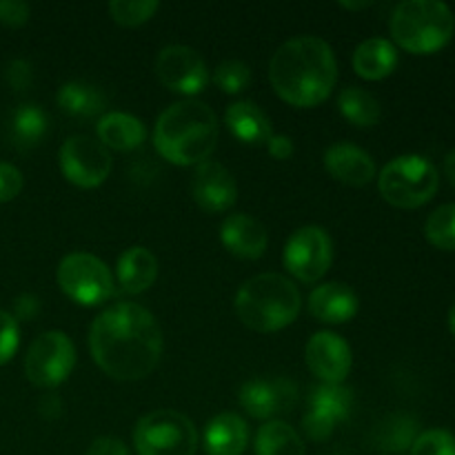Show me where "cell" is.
I'll use <instances>...</instances> for the list:
<instances>
[{
  "label": "cell",
  "instance_id": "43",
  "mask_svg": "<svg viewBox=\"0 0 455 455\" xmlns=\"http://www.w3.org/2000/svg\"><path fill=\"white\" fill-rule=\"evenodd\" d=\"M342 9H349V12H360V9L371 7V0H364V3H340Z\"/></svg>",
  "mask_w": 455,
  "mask_h": 455
},
{
  "label": "cell",
  "instance_id": "34",
  "mask_svg": "<svg viewBox=\"0 0 455 455\" xmlns=\"http://www.w3.org/2000/svg\"><path fill=\"white\" fill-rule=\"evenodd\" d=\"M20 345V329L16 318L7 311H0V367L13 358Z\"/></svg>",
  "mask_w": 455,
  "mask_h": 455
},
{
  "label": "cell",
  "instance_id": "40",
  "mask_svg": "<svg viewBox=\"0 0 455 455\" xmlns=\"http://www.w3.org/2000/svg\"><path fill=\"white\" fill-rule=\"evenodd\" d=\"M267 151H269L271 158L289 160L296 154V145H293L291 138L284 136V133H274V136L267 140Z\"/></svg>",
  "mask_w": 455,
  "mask_h": 455
},
{
  "label": "cell",
  "instance_id": "39",
  "mask_svg": "<svg viewBox=\"0 0 455 455\" xmlns=\"http://www.w3.org/2000/svg\"><path fill=\"white\" fill-rule=\"evenodd\" d=\"M84 455H129V449L123 440L111 438V435H102V438H96L89 444Z\"/></svg>",
  "mask_w": 455,
  "mask_h": 455
},
{
  "label": "cell",
  "instance_id": "20",
  "mask_svg": "<svg viewBox=\"0 0 455 455\" xmlns=\"http://www.w3.org/2000/svg\"><path fill=\"white\" fill-rule=\"evenodd\" d=\"M158 278V260L142 244L124 249L116 262V284L127 296H138L147 291Z\"/></svg>",
  "mask_w": 455,
  "mask_h": 455
},
{
  "label": "cell",
  "instance_id": "26",
  "mask_svg": "<svg viewBox=\"0 0 455 455\" xmlns=\"http://www.w3.org/2000/svg\"><path fill=\"white\" fill-rule=\"evenodd\" d=\"M58 107L74 118H96L105 111L107 98L100 87L84 80H71L58 89Z\"/></svg>",
  "mask_w": 455,
  "mask_h": 455
},
{
  "label": "cell",
  "instance_id": "42",
  "mask_svg": "<svg viewBox=\"0 0 455 455\" xmlns=\"http://www.w3.org/2000/svg\"><path fill=\"white\" fill-rule=\"evenodd\" d=\"M444 173H447L449 180H451V185L455 187V149L444 158Z\"/></svg>",
  "mask_w": 455,
  "mask_h": 455
},
{
  "label": "cell",
  "instance_id": "38",
  "mask_svg": "<svg viewBox=\"0 0 455 455\" xmlns=\"http://www.w3.org/2000/svg\"><path fill=\"white\" fill-rule=\"evenodd\" d=\"M40 314V298L34 293H20V296L13 300V318L16 323H31V320L38 318Z\"/></svg>",
  "mask_w": 455,
  "mask_h": 455
},
{
  "label": "cell",
  "instance_id": "44",
  "mask_svg": "<svg viewBox=\"0 0 455 455\" xmlns=\"http://www.w3.org/2000/svg\"><path fill=\"white\" fill-rule=\"evenodd\" d=\"M449 327H451V331H453V336H455V302H453L451 311H449Z\"/></svg>",
  "mask_w": 455,
  "mask_h": 455
},
{
  "label": "cell",
  "instance_id": "23",
  "mask_svg": "<svg viewBox=\"0 0 455 455\" xmlns=\"http://www.w3.org/2000/svg\"><path fill=\"white\" fill-rule=\"evenodd\" d=\"M249 443L247 422L238 413H218L204 429V451L209 455H243Z\"/></svg>",
  "mask_w": 455,
  "mask_h": 455
},
{
  "label": "cell",
  "instance_id": "4",
  "mask_svg": "<svg viewBox=\"0 0 455 455\" xmlns=\"http://www.w3.org/2000/svg\"><path fill=\"white\" fill-rule=\"evenodd\" d=\"M302 307L300 291L280 274H260L235 293V314L240 323L258 333H274L289 327Z\"/></svg>",
  "mask_w": 455,
  "mask_h": 455
},
{
  "label": "cell",
  "instance_id": "15",
  "mask_svg": "<svg viewBox=\"0 0 455 455\" xmlns=\"http://www.w3.org/2000/svg\"><path fill=\"white\" fill-rule=\"evenodd\" d=\"M191 196L203 212L222 213L234 207L238 187L229 169L213 160H204L196 167L191 178Z\"/></svg>",
  "mask_w": 455,
  "mask_h": 455
},
{
  "label": "cell",
  "instance_id": "22",
  "mask_svg": "<svg viewBox=\"0 0 455 455\" xmlns=\"http://www.w3.org/2000/svg\"><path fill=\"white\" fill-rule=\"evenodd\" d=\"M225 124L235 140L244 145H267L271 132L269 116L253 100H238L225 111Z\"/></svg>",
  "mask_w": 455,
  "mask_h": 455
},
{
  "label": "cell",
  "instance_id": "1",
  "mask_svg": "<svg viewBox=\"0 0 455 455\" xmlns=\"http://www.w3.org/2000/svg\"><path fill=\"white\" fill-rule=\"evenodd\" d=\"M92 358L109 378L136 382L149 376L163 355V331L145 307L116 302L89 329Z\"/></svg>",
  "mask_w": 455,
  "mask_h": 455
},
{
  "label": "cell",
  "instance_id": "2",
  "mask_svg": "<svg viewBox=\"0 0 455 455\" xmlns=\"http://www.w3.org/2000/svg\"><path fill=\"white\" fill-rule=\"evenodd\" d=\"M274 92L293 107L320 105L331 96L338 80V62L327 40L298 36L280 44L269 62Z\"/></svg>",
  "mask_w": 455,
  "mask_h": 455
},
{
  "label": "cell",
  "instance_id": "6",
  "mask_svg": "<svg viewBox=\"0 0 455 455\" xmlns=\"http://www.w3.org/2000/svg\"><path fill=\"white\" fill-rule=\"evenodd\" d=\"M438 169L429 158L418 154L398 156L382 167L378 189L389 204L400 209H416L429 203L438 191Z\"/></svg>",
  "mask_w": 455,
  "mask_h": 455
},
{
  "label": "cell",
  "instance_id": "8",
  "mask_svg": "<svg viewBox=\"0 0 455 455\" xmlns=\"http://www.w3.org/2000/svg\"><path fill=\"white\" fill-rule=\"evenodd\" d=\"M58 287L76 305L98 307L114 296L116 280L100 258L76 251L58 265Z\"/></svg>",
  "mask_w": 455,
  "mask_h": 455
},
{
  "label": "cell",
  "instance_id": "25",
  "mask_svg": "<svg viewBox=\"0 0 455 455\" xmlns=\"http://www.w3.org/2000/svg\"><path fill=\"white\" fill-rule=\"evenodd\" d=\"M49 132V118L43 107L34 102L16 107L9 118V138L12 145L20 151L36 149L44 140Z\"/></svg>",
  "mask_w": 455,
  "mask_h": 455
},
{
  "label": "cell",
  "instance_id": "32",
  "mask_svg": "<svg viewBox=\"0 0 455 455\" xmlns=\"http://www.w3.org/2000/svg\"><path fill=\"white\" fill-rule=\"evenodd\" d=\"M213 83H216V87L220 92L234 96V93H240L243 89L249 87V83H251V69L243 60H225L213 71Z\"/></svg>",
  "mask_w": 455,
  "mask_h": 455
},
{
  "label": "cell",
  "instance_id": "3",
  "mask_svg": "<svg viewBox=\"0 0 455 455\" xmlns=\"http://www.w3.org/2000/svg\"><path fill=\"white\" fill-rule=\"evenodd\" d=\"M218 142V120L212 107L185 98L160 114L154 129V147L167 163L191 167L212 156Z\"/></svg>",
  "mask_w": 455,
  "mask_h": 455
},
{
  "label": "cell",
  "instance_id": "31",
  "mask_svg": "<svg viewBox=\"0 0 455 455\" xmlns=\"http://www.w3.org/2000/svg\"><path fill=\"white\" fill-rule=\"evenodd\" d=\"M158 7L156 0H114L109 3V13L118 25L140 27L158 12Z\"/></svg>",
  "mask_w": 455,
  "mask_h": 455
},
{
  "label": "cell",
  "instance_id": "28",
  "mask_svg": "<svg viewBox=\"0 0 455 455\" xmlns=\"http://www.w3.org/2000/svg\"><path fill=\"white\" fill-rule=\"evenodd\" d=\"M305 444L291 425L269 420L256 434V455H305Z\"/></svg>",
  "mask_w": 455,
  "mask_h": 455
},
{
  "label": "cell",
  "instance_id": "5",
  "mask_svg": "<svg viewBox=\"0 0 455 455\" xmlns=\"http://www.w3.org/2000/svg\"><path fill=\"white\" fill-rule=\"evenodd\" d=\"M391 36L395 44L411 53H431L451 40L455 18L440 0H404L391 13Z\"/></svg>",
  "mask_w": 455,
  "mask_h": 455
},
{
  "label": "cell",
  "instance_id": "10",
  "mask_svg": "<svg viewBox=\"0 0 455 455\" xmlns=\"http://www.w3.org/2000/svg\"><path fill=\"white\" fill-rule=\"evenodd\" d=\"M333 260L331 235L318 225L293 231L284 244V267L300 283H315L329 271Z\"/></svg>",
  "mask_w": 455,
  "mask_h": 455
},
{
  "label": "cell",
  "instance_id": "27",
  "mask_svg": "<svg viewBox=\"0 0 455 455\" xmlns=\"http://www.w3.org/2000/svg\"><path fill=\"white\" fill-rule=\"evenodd\" d=\"M418 438V420L407 413L385 418L373 431V447L385 453H404Z\"/></svg>",
  "mask_w": 455,
  "mask_h": 455
},
{
  "label": "cell",
  "instance_id": "21",
  "mask_svg": "<svg viewBox=\"0 0 455 455\" xmlns=\"http://www.w3.org/2000/svg\"><path fill=\"white\" fill-rule=\"evenodd\" d=\"M98 142L105 147L107 151H133L145 142L147 129L140 118L124 111H109L102 114L96 124Z\"/></svg>",
  "mask_w": 455,
  "mask_h": 455
},
{
  "label": "cell",
  "instance_id": "17",
  "mask_svg": "<svg viewBox=\"0 0 455 455\" xmlns=\"http://www.w3.org/2000/svg\"><path fill=\"white\" fill-rule=\"evenodd\" d=\"M324 169L333 180L349 187H364L376 178L371 156L351 142H336L324 151Z\"/></svg>",
  "mask_w": 455,
  "mask_h": 455
},
{
  "label": "cell",
  "instance_id": "7",
  "mask_svg": "<svg viewBox=\"0 0 455 455\" xmlns=\"http://www.w3.org/2000/svg\"><path fill=\"white\" fill-rule=\"evenodd\" d=\"M133 447L138 455H194L198 449V431L185 413L158 409L138 420Z\"/></svg>",
  "mask_w": 455,
  "mask_h": 455
},
{
  "label": "cell",
  "instance_id": "12",
  "mask_svg": "<svg viewBox=\"0 0 455 455\" xmlns=\"http://www.w3.org/2000/svg\"><path fill=\"white\" fill-rule=\"evenodd\" d=\"M154 71L156 78L169 92H176L187 98H194L209 83V69L203 56L185 44H167L164 49H160L154 62Z\"/></svg>",
  "mask_w": 455,
  "mask_h": 455
},
{
  "label": "cell",
  "instance_id": "16",
  "mask_svg": "<svg viewBox=\"0 0 455 455\" xmlns=\"http://www.w3.org/2000/svg\"><path fill=\"white\" fill-rule=\"evenodd\" d=\"M296 400V387L289 380H256L244 382L238 403L256 420H271L278 413L289 411Z\"/></svg>",
  "mask_w": 455,
  "mask_h": 455
},
{
  "label": "cell",
  "instance_id": "19",
  "mask_svg": "<svg viewBox=\"0 0 455 455\" xmlns=\"http://www.w3.org/2000/svg\"><path fill=\"white\" fill-rule=\"evenodd\" d=\"M309 314L318 323L345 324L358 314V296L345 283H324L309 293Z\"/></svg>",
  "mask_w": 455,
  "mask_h": 455
},
{
  "label": "cell",
  "instance_id": "9",
  "mask_svg": "<svg viewBox=\"0 0 455 455\" xmlns=\"http://www.w3.org/2000/svg\"><path fill=\"white\" fill-rule=\"evenodd\" d=\"M76 347L62 331H44L31 342L25 358V373L31 385L56 389L74 371Z\"/></svg>",
  "mask_w": 455,
  "mask_h": 455
},
{
  "label": "cell",
  "instance_id": "29",
  "mask_svg": "<svg viewBox=\"0 0 455 455\" xmlns=\"http://www.w3.org/2000/svg\"><path fill=\"white\" fill-rule=\"evenodd\" d=\"M338 109L355 127H373L382 116V107L371 92L363 87H347L338 96Z\"/></svg>",
  "mask_w": 455,
  "mask_h": 455
},
{
  "label": "cell",
  "instance_id": "37",
  "mask_svg": "<svg viewBox=\"0 0 455 455\" xmlns=\"http://www.w3.org/2000/svg\"><path fill=\"white\" fill-rule=\"evenodd\" d=\"M29 20V4L22 0H0V22L7 27H22Z\"/></svg>",
  "mask_w": 455,
  "mask_h": 455
},
{
  "label": "cell",
  "instance_id": "11",
  "mask_svg": "<svg viewBox=\"0 0 455 455\" xmlns=\"http://www.w3.org/2000/svg\"><path fill=\"white\" fill-rule=\"evenodd\" d=\"M60 172L71 185L80 189L100 187L111 173V156L96 138L71 136L58 151Z\"/></svg>",
  "mask_w": 455,
  "mask_h": 455
},
{
  "label": "cell",
  "instance_id": "33",
  "mask_svg": "<svg viewBox=\"0 0 455 455\" xmlns=\"http://www.w3.org/2000/svg\"><path fill=\"white\" fill-rule=\"evenodd\" d=\"M411 455H455V435L447 429H429L418 434L409 449Z\"/></svg>",
  "mask_w": 455,
  "mask_h": 455
},
{
  "label": "cell",
  "instance_id": "41",
  "mask_svg": "<svg viewBox=\"0 0 455 455\" xmlns=\"http://www.w3.org/2000/svg\"><path fill=\"white\" fill-rule=\"evenodd\" d=\"M38 409H40V416L47 418V420H53V418H58L62 413V400L58 398L53 391H49V394H44L43 398H40Z\"/></svg>",
  "mask_w": 455,
  "mask_h": 455
},
{
  "label": "cell",
  "instance_id": "18",
  "mask_svg": "<svg viewBox=\"0 0 455 455\" xmlns=\"http://www.w3.org/2000/svg\"><path fill=\"white\" fill-rule=\"evenodd\" d=\"M220 243L243 260H258L267 251V229L249 213H231L220 225Z\"/></svg>",
  "mask_w": 455,
  "mask_h": 455
},
{
  "label": "cell",
  "instance_id": "36",
  "mask_svg": "<svg viewBox=\"0 0 455 455\" xmlns=\"http://www.w3.org/2000/svg\"><path fill=\"white\" fill-rule=\"evenodd\" d=\"M22 191L20 169L9 163H0V203H9Z\"/></svg>",
  "mask_w": 455,
  "mask_h": 455
},
{
  "label": "cell",
  "instance_id": "13",
  "mask_svg": "<svg viewBox=\"0 0 455 455\" xmlns=\"http://www.w3.org/2000/svg\"><path fill=\"white\" fill-rule=\"evenodd\" d=\"M354 394L345 385H320L311 391L309 411L302 418V429L314 443H324L336 427L349 418Z\"/></svg>",
  "mask_w": 455,
  "mask_h": 455
},
{
  "label": "cell",
  "instance_id": "30",
  "mask_svg": "<svg viewBox=\"0 0 455 455\" xmlns=\"http://www.w3.org/2000/svg\"><path fill=\"white\" fill-rule=\"evenodd\" d=\"M425 235L434 247L455 251V203L440 204L425 222Z\"/></svg>",
  "mask_w": 455,
  "mask_h": 455
},
{
  "label": "cell",
  "instance_id": "14",
  "mask_svg": "<svg viewBox=\"0 0 455 455\" xmlns=\"http://www.w3.org/2000/svg\"><path fill=\"white\" fill-rule=\"evenodd\" d=\"M307 367L323 385H342L354 364L349 342L333 331H318L311 336L305 349Z\"/></svg>",
  "mask_w": 455,
  "mask_h": 455
},
{
  "label": "cell",
  "instance_id": "24",
  "mask_svg": "<svg viewBox=\"0 0 455 455\" xmlns=\"http://www.w3.org/2000/svg\"><path fill=\"white\" fill-rule=\"evenodd\" d=\"M398 65V52L387 38H369L354 52V71L364 80H382Z\"/></svg>",
  "mask_w": 455,
  "mask_h": 455
},
{
  "label": "cell",
  "instance_id": "35",
  "mask_svg": "<svg viewBox=\"0 0 455 455\" xmlns=\"http://www.w3.org/2000/svg\"><path fill=\"white\" fill-rule=\"evenodd\" d=\"M4 80H7V84L13 92H25L34 83V67L27 60H22V58H16L4 69Z\"/></svg>",
  "mask_w": 455,
  "mask_h": 455
}]
</instances>
